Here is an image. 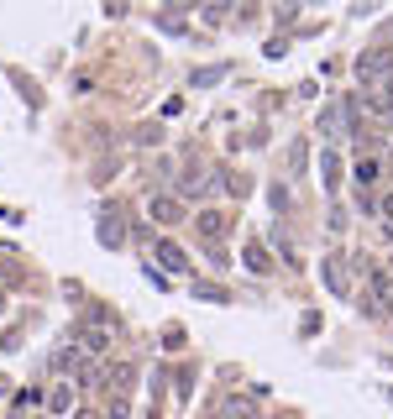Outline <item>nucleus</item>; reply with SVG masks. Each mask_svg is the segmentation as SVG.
<instances>
[{"label":"nucleus","instance_id":"f257e3e1","mask_svg":"<svg viewBox=\"0 0 393 419\" xmlns=\"http://www.w3.org/2000/svg\"><path fill=\"white\" fill-rule=\"evenodd\" d=\"M393 69V48H372V52H362L357 58V79H377V74H388Z\"/></svg>","mask_w":393,"mask_h":419},{"label":"nucleus","instance_id":"f03ea898","mask_svg":"<svg viewBox=\"0 0 393 419\" xmlns=\"http://www.w3.org/2000/svg\"><path fill=\"white\" fill-rule=\"evenodd\" d=\"M367 105H372L377 116L393 121V79H388V84H372V89H367Z\"/></svg>","mask_w":393,"mask_h":419},{"label":"nucleus","instance_id":"7ed1b4c3","mask_svg":"<svg viewBox=\"0 0 393 419\" xmlns=\"http://www.w3.org/2000/svg\"><path fill=\"white\" fill-rule=\"evenodd\" d=\"M153 215H157L162 225H173V220H184V205H179L173 194H157V199H153Z\"/></svg>","mask_w":393,"mask_h":419},{"label":"nucleus","instance_id":"20e7f679","mask_svg":"<svg viewBox=\"0 0 393 419\" xmlns=\"http://www.w3.org/2000/svg\"><path fill=\"white\" fill-rule=\"evenodd\" d=\"M325 283H331V294H346V262H341V257H325Z\"/></svg>","mask_w":393,"mask_h":419},{"label":"nucleus","instance_id":"39448f33","mask_svg":"<svg viewBox=\"0 0 393 419\" xmlns=\"http://www.w3.org/2000/svg\"><path fill=\"white\" fill-rule=\"evenodd\" d=\"M194 225H199L205 236H221V231H226V215H221V210H205V215H199Z\"/></svg>","mask_w":393,"mask_h":419},{"label":"nucleus","instance_id":"423d86ee","mask_svg":"<svg viewBox=\"0 0 393 419\" xmlns=\"http://www.w3.org/2000/svg\"><path fill=\"white\" fill-rule=\"evenodd\" d=\"M377 173H383L377 157H357V184H377Z\"/></svg>","mask_w":393,"mask_h":419},{"label":"nucleus","instance_id":"0eeeda50","mask_svg":"<svg viewBox=\"0 0 393 419\" xmlns=\"http://www.w3.org/2000/svg\"><path fill=\"white\" fill-rule=\"evenodd\" d=\"M157 257H162L168 267H189V257H184L179 247H173V241H162V247H157Z\"/></svg>","mask_w":393,"mask_h":419},{"label":"nucleus","instance_id":"6e6552de","mask_svg":"<svg viewBox=\"0 0 393 419\" xmlns=\"http://www.w3.org/2000/svg\"><path fill=\"white\" fill-rule=\"evenodd\" d=\"M247 267H252V273H267V267H273V262H267V252L257 247V241H252V247H247Z\"/></svg>","mask_w":393,"mask_h":419}]
</instances>
